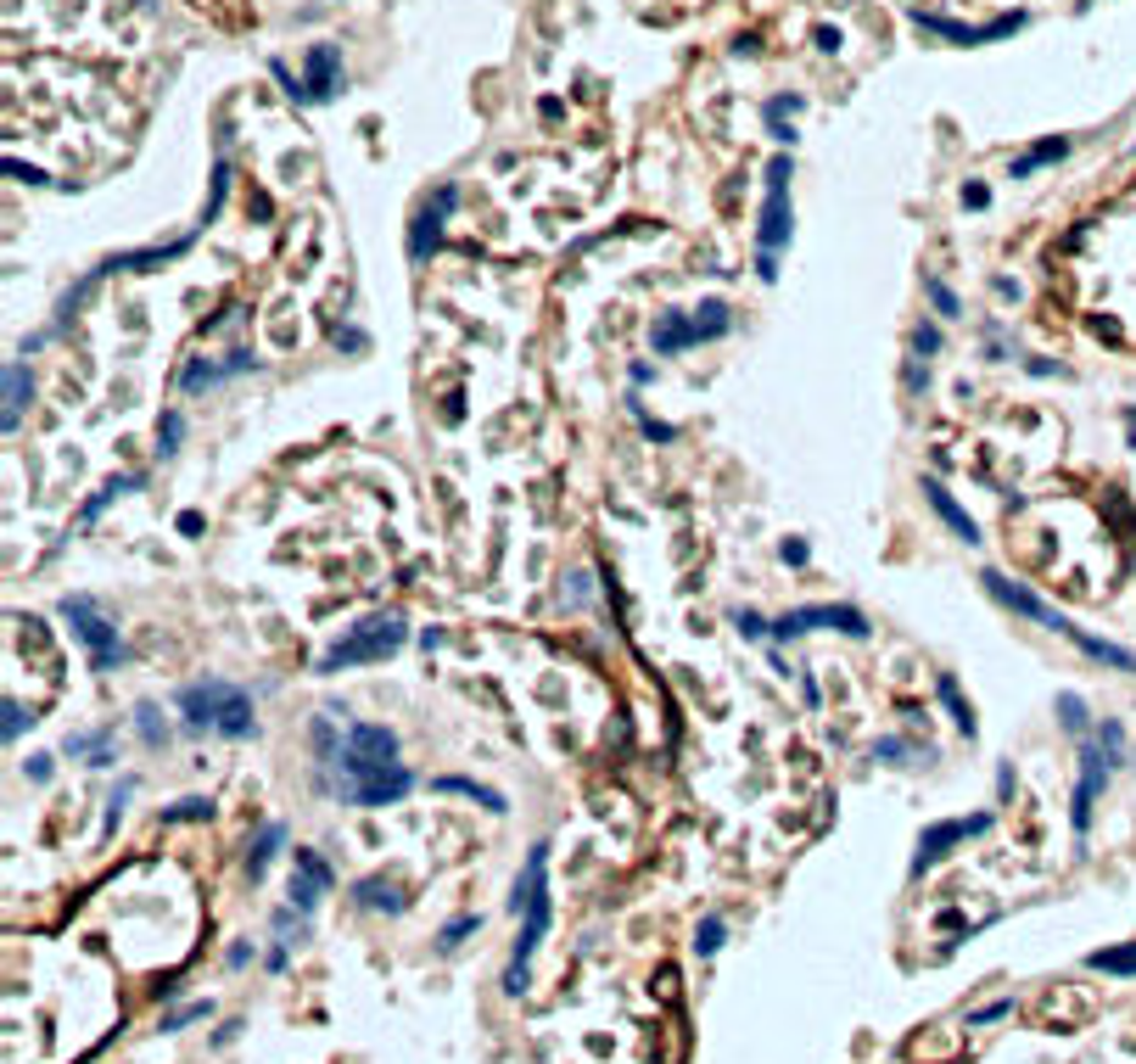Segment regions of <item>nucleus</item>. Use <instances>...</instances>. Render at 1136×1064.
<instances>
[{
    "label": "nucleus",
    "mask_w": 1136,
    "mask_h": 1064,
    "mask_svg": "<svg viewBox=\"0 0 1136 1064\" xmlns=\"http://www.w3.org/2000/svg\"><path fill=\"white\" fill-rule=\"evenodd\" d=\"M930 292H935V303H941V315H958V303H952L947 286H930Z\"/></svg>",
    "instance_id": "b1692460"
},
{
    "label": "nucleus",
    "mask_w": 1136,
    "mask_h": 1064,
    "mask_svg": "<svg viewBox=\"0 0 1136 1064\" xmlns=\"http://www.w3.org/2000/svg\"><path fill=\"white\" fill-rule=\"evenodd\" d=\"M454 208V191H437V208H426L420 219H414L409 230V258H426L431 247H437V230H443V213Z\"/></svg>",
    "instance_id": "f8f14e48"
},
{
    "label": "nucleus",
    "mask_w": 1136,
    "mask_h": 1064,
    "mask_svg": "<svg viewBox=\"0 0 1136 1064\" xmlns=\"http://www.w3.org/2000/svg\"><path fill=\"white\" fill-rule=\"evenodd\" d=\"M941 700L952 706V717H958V729L963 734H974V717H968V706H963V695H958V683L952 678H941Z\"/></svg>",
    "instance_id": "6ab92c4d"
},
{
    "label": "nucleus",
    "mask_w": 1136,
    "mask_h": 1064,
    "mask_svg": "<svg viewBox=\"0 0 1136 1064\" xmlns=\"http://www.w3.org/2000/svg\"><path fill=\"white\" fill-rule=\"evenodd\" d=\"M980 829H985V813H980V818H947V823H935V829H924V840H918V857H913V869H930V863H941L952 840L980 835Z\"/></svg>",
    "instance_id": "6e6552de"
},
{
    "label": "nucleus",
    "mask_w": 1136,
    "mask_h": 1064,
    "mask_svg": "<svg viewBox=\"0 0 1136 1064\" xmlns=\"http://www.w3.org/2000/svg\"><path fill=\"white\" fill-rule=\"evenodd\" d=\"M330 890V869L320 852H297V874H292V902L297 907H314L320 896Z\"/></svg>",
    "instance_id": "1a4fd4ad"
},
{
    "label": "nucleus",
    "mask_w": 1136,
    "mask_h": 1064,
    "mask_svg": "<svg viewBox=\"0 0 1136 1064\" xmlns=\"http://www.w3.org/2000/svg\"><path fill=\"white\" fill-rule=\"evenodd\" d=\"M437 790H454V796H470V802L493 807V813H499V807H504V796H499V790H476V785H470V779H437Z\"/></svg>",
    "instance_id": "dca6fc26"
},
{
    "label": "nucleus",
    "mask_w": 1136,
    "mask_h": 1064,
    "mask_svg": "<svg viewBox=\"0 0 1136 1064\" xmlns=\"http://www.w3.org/2000/svg\"><path fill=\"white\" fill-rule=\"evenodd\" d=\"M62 616L73 622V633L85 639V650H90V662L102 667H118V656H123V645H118V628L106 622L102 611H96V600H85V594H68L62 600Z\"/></svg>",
    "instance_id": "39448f33"
},
{
    "label": "nucleus",
    "mask_w": 1136,
    "mask_h": 1064,
    "mask_svg": "<svg viewBox=\"0 0 1136 1064\" xmlns=\"http://www.w3.org/2000/svg\"><path fill=\"white\" fill-rule=\"evenodd\" d=\"M1092 969H1108V975H1136V947H1119V953H1092Z\"/></svg>",
    "instance_id": "2eb2a0df"
},
{
    "label": "nucleus",
    "mask_w": 1136,
    "mask_h": 1064,
    "mask_svg": "<svg viewBox=\"0 0 1136 1064\" xmlns=\"http://www.w3.org/2000/svg\"><path fill=\"white\" fill-rule=\"evenodd\" d=\"M179 712H185V723H196V729H224V734H252V700L242 695V689H230V683H190L185 695H179Z\"/></svg>",
    "instance_id": "7ed1b4c3"
},
{
    "label": "nucleus",
    "mask_w": 1136,
    "mask_h": 1064,
    "mask_svg": "<svg viewBox=\"0 0 1136 1064\" xmlns=\"http://www.w3.org/2000/svg\"><path fill=\"white\" fill-rule=\"evenodd\" d=\"M1064 717H1069V729H1081V723H1086V717H1081V700H1075V695H1064Z\"/></svg>",
    "instance_id": "5701e85b"
},
{
    "label": "nucleus",
    "mask_w": 1136,
    "mask_h": 1064,
    "mask_svg": "<svg viewBox=\"0 0 1136 1064\" xmlns=\"http://www.w3.org/2000/svg\"><path fill=\"white\" fill-rule=\"evenodd\" d=\"M1058 152H1064V146H1058V140H1052V146H1041V152H1030V158H1019V163H1014V175H1030L1035 163H1047V158H1058Z\"/></svg>",
    "instance_id": "4be33fe9"
},
{
    "label": "nucleus",
    "mask_w": 1136,
    "mask_h": 1064,
    "mask_svg": "<svg viewBox=\"0 0 1136 1064\" xmlns=\"http://www.w3.org/2000/svg\"><path fill=\"white\" fill-rule=\"evenodd\" d=\"M359 896H364V907H387V913H392V907H403V902H397V890L381 886V880H364Z\"/></svg>",
    "instance_id": "f3484780"
},
{
    "label": "nucleus",
    "mask_w": 1136,
    "mask_h": 1064,
    "mask_svg": "<svg viewBox=\"0 0 1136 1064\" xmlns=\"http://www.w3.org/2000/svg\"><path fill=\"white\" fill-rule=\"evenodd\" d=\"M403 639H409L403 616H370V622H359L347 639H336V645L320 656V667H325V673H336V667H359V662H387Z\"/></svg>",
    "instance_id": "20e7f679"
},
{
    "label": "nucleus",
    "mask_w": 1136,
    "mask_h": 1064,
    "mask_svg": "<svg viewBox=\"0 0 1136 1064\" xmlns=\"http://www.w3.org/2000/svg\"><path fill=\"white\" fill-rule=\"evenodd\" d=\"M342 768H347V779H353L347 796L359 807H387L414 785L409 768H397V740L387 729H376V723H353V729H347Z\"/></svg>",
    "instance_id": "f257e3e1"
},
{
    "label": "nucleus",
    "mask_w": 1136,
    "mask_h": 1064,
    "mask_svg": "<svg viewBox=\"0 0 1136 1064\" xmlns=\"http://www.w3.org/2000/svg\"><path fill=\"white\" fill-rule=\"evenodd\" d=\"M694 947H700V953H717V947H723V919H706V925H700V942H694Z\"/></svg>",
    "instance_id": "412c9836"
},
{
    "label": "nucleus",
    "mask_w": 1136,
    "mask_h": 1064,
    "mask_svg": "<svg viewBox=\"0 0 1136 1064\" xmlns=\"http://www.w3.org/2000/svg\"><path fill=\"white\" fill-rule=\"evenodd\" d=\"M728 331V309L723 303H706L694 315H667L655 325V353H677L689 342H706V336H723Z\"/></svg>",
    "instance_id": "423d86ee"
},
{
    "label": "nucleus",
    "mask_w": 1136,
    "mask_h": 1064,
    "mask_svg": "<svg viewBox=\"0 0 1136 1064\" xmlns=\"http://www.w3.org/2000/svg\"><path fill=\"white\" fill-rule=\"evenodd\" d=\"M549 846H532V857H527V874H521L516 886V913H527V925H521V942H516V958H510V975H504V986L510 992H521L527 986V963H532L537 942H543V930H549Z\"/></svg>",
    "instance_id": "f03ea898"
},
{
    "label": "nucleus",
    "mask_w": 1136,
    "mask_h": 1064,
    "mask_svg": "<svg viewBox=\"0 0 1136 1064\" xmlns=\"http://www.w3.org/2000/svg\"><path fill=\"white\" fill-rule=\"evenodd\" d=\"M784 175H790V163L778 158L773 169H767V208H761V275H778V247H784V236H790V202H784Z\"/></svg>",
    "instance_id": "0eeeda50"
},
{
    "label": "nucleus",
    "mask_w": 1136,
    "mask_h": 1064,
    "mask_svg": "<svg viewBox=\"0 0 1136 1064\" xmlns=\"http://www.w3.org/2000/svg\"><path fill=\"white\" fill-rule=\"evenodd\" d=\"M817 622H834V628H845V633H868V622H862L857 611H845V605H812V611H790L784 622H778V633H807V628H817Z\"/></svg>",
    "instance_id": "9d476101"
},
{
    "label": "nucleus",
    "mask_w": 1136,
    "mask_h": 1064,
    "mask_svg": "<svg viewBox=\"0 0 1136 1064\" xmlns=\"http://www.w3.org/2000/svg\"><path fill=\"white\" fill-rule=\"evenodd\" d=\"M985 583H991V594H997L1002 605H1014V611H1025V616H1035V622H1047V628H1058V633H1069V622L1064 616H1052L1035 594H1025V589H1014L1008 577H997V572H985Z\"/></svg>",
    "instance_id": "9b49d317"
},
{
    "label": "nucleus",
    "mask_w": 1136,
    "mask_h": 1064,
    "mask_svg": "<svg viewBox=\"0 0 1136 1064\" xmlns=\"http://www.w3.org/2000/svg\"><path fill=\"white\" fill-rule=\"evenodd\" d=\"M924 493H930V505L941 510V522H947L952 532H958V538H968V543H974V522H968L963 510H958V499H952L947 488H935V482H930V488H924Z\"/></svg>",
    "instance_id": "ddd939ff"
},
{
    "label": "nucleus",
    "mask_w": 1136,
    "mask_h": 1064,
    "mask_svg": "<svg viewBox=\"0 0 1136 1064\" xmlns=\"http://www.w3.org/2000/svg\"><path fill=\"white\" fill-rule=\"evenodd\" d=\"M23 382H29V376H23V365L6 370V426H12V420H18V409H23Z\"/></svg>",
    "instance_id": "a211bd4d"
},
{
    "label": "nucleus",
    "mask_w": 1136,
    "mask_h": 1064,
    "mask_svg": "<svg viewBox=\"0 0 1136 1064\" xmlns=\"http://www.w3.org/2000/svg\"><path fill=\"white\" fill-rule=\"evenodd\" d=\"M330 73H336V51H314L309 56V96H330Z\"/></svg>",
    "instance_id": "4468645a"
},
{
    "label": "nucleus",
    "mask_w": 1136,
    "mask_h": 1064,
    "mask_svg": "<svg viewBox=\"0 0 1136 1064\" xmlns=\"http://www.w3.org/2000/svg\"><path fill=\"white\" fill-rule=\"evenodd\" d=\"M140 734H146V740H157V717H152V706H140Z\"/></svg>",
    "instance_id": "393cba45"
},
{
    "label": "nucleus",
    "mask_w": 1136,
    "mask_h": 1064,
    "mask_svg": "<svg viewBox=\"0 0 1136 1064\" xmlns=\"http://www.w3.org/2000/svg\"><path fill=\"white\" fill-rule=\"evenodd\" d=\"M275 846H280V823H269V829H263V840L252 846V857H247V869L263 874V863H269V852H275Z\"/></svg>",
    "instance_id": "aec40b11"
}]
</instances>
